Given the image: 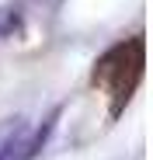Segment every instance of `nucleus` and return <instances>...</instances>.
<instances>
[{
    "label": "nucleus",
    "mask_w": 153,
    "mask_h": 160,
    "mask_svg": "<svg viewBox=\"0 0 153 160\" xmlns=\"http://www.w3.org/2000/svg\"><path fill=\"white\" fill-rule=\"evenodd\" d=\"M143 35L129 38V42H118L115 49H108L105 56L94 63V87H105L111 98V115H118L125 104H129L132 91L139 87L143 80Z\"/></svg>",
    "instance_id": "f257e3e1"
}]
</instances>
